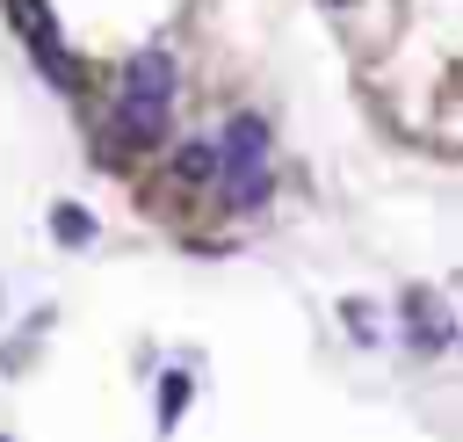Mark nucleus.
<instances>
[{"mask_svg": "<svg viewBox=\"0 0 463 442\" xmlns=\"http://www.w3.org/2000/svg\"><path fill=\"white\" fill-rule=\"evenodd\" d=\"M398 333L420 348V355H441L449 348V333H456V319H449V304H441V290H427V283H412L405 297H398Z\"/></svg>", "mask_w": 463, "mask_h": 442, "instance_id": "3", "label": "nucleus"}, {"mask_svg": "<svg viewBox=\"0 0 463 442\" xmlns=\"http://www.w3.org/2000/svg\"><path fill=\"white\" fill-rule=\"evenodd\" d=\"M174 116V51H137L116 87V130L123 145H159Z\"/></svg>", "mask_w": 463, "mask_h": 442, "instance_id": "1", "label": "nucleus"}, {"mask_svg": "<svg viewBox=\"0 0 463 442\" xmlns=\"http://www.w3.org/2000/svg\"><path fill=\"white\" fill-rule=\"evenodd\" d=\"M188 391H195V377H188V370H174V377H159V428H174V420H181V406H188Z\"/></svg>", "mask_w": 463, "mask_h": 442, "instance_id": "6", "label": "nucleus"}, {"mask_svg": "<svg viewBox=\"0 0 463 442\" xmlns=\"http://www.w3.org/2000/svg\"><path fill=\"white\" fill-rule=\"evenodd\" d=\"M51 232H58L65 246H94V217H87L80 203H58V210H51Z\"/></svg>", "mask_w": 463, "mask_h": 442, "instance_id": "5", "label": "nucleus"}, {"mask_svg": "<svg viewBox=\"0 0 463 442\" xmlns=\"http://www.w3.org/2000/svg\"><path fill=\"white\" fill-rule=\"evenodd\" d=\"M7 14H14V29L29 36V51H36L43 80L72 87V65H65V51H58V22H51V7H43V0H7Z\"/></svg>", "mask_w": 463, "mask_h": 442, "instance_id": "4", "label": "nucleus"}, {"mask_svg": "<svg viewBox=\"0 0 463 442\" xmlns=\"http://www.w3.org/2000/svg\"><path fill=\"white\" fill-rule=\"evenodd\" d=\"M174 174H181V181H210V174H217V145H181V152H174Z\"/></svg>", "mask_w": 463, "mask_h": 442, "instance_id": "7", "label": "nucleus"}, {"mask_svg": "<svg viewBox=\"0 0 463 442\" xmlns=\"http://www.w3.org/2000/svg\"><path fill=\"white\" fill-rule=\"evenodd\" d=\"M268 116H253V109H239L232 123H224V138H217V181H224V203L232 210H253V203H268V188H275V174H268Z\"/></svg>", "mask_w": 463, "mask_h": 442, "instance_id": "2", "label": "nucleus"}, {"mask_svg": "<svg viewBox=\"0 0 463 442\" xmlns=\"http://www.w3.org/2000/svg\"><path fill=\"white\" fill-rule=\"evenodd\" d=\"M333 7H347V0H333Z\"/></svg>", "mask_w": 463, "mask_h": 442, "instance_id": "8", "label": "nucleus"}]
</instances>
